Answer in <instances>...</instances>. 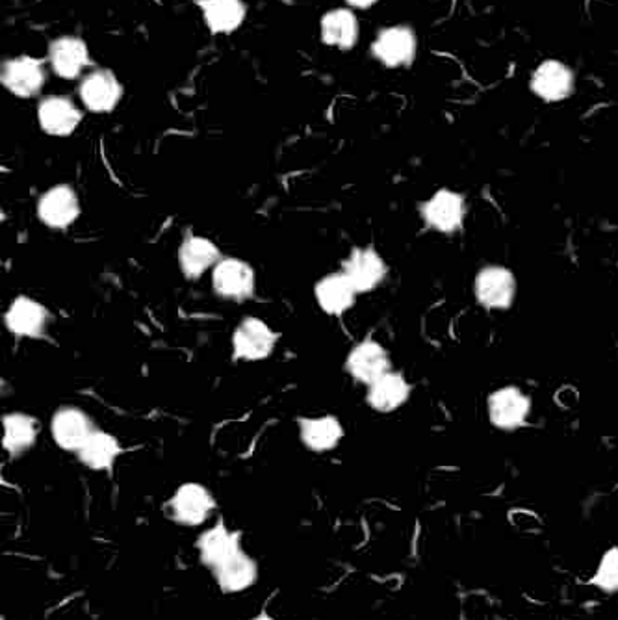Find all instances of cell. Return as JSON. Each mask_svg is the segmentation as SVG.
Masks as SVG:
<instances>
[{"mask_svg":"<svg viewBox=\"0 0 618 620\" xmlns=\"http://www.w3.org/2000/svg\"><path fill=\"white\" fill-rule=\"evenodd\" d=\"M279 342V335L264 319L247 316L240 319L234 329L231 344L233 356L242 363H258L273 353Z\"/></svg>","mask_w":618,"mask_h":620,"instance_id":"cell-2","label":"cell"},{"mask_svg":"<svg viewBox=\"0 0 618 620\" xmlns=\"http://www.w3.org/2000/svg\"><path fill=\"white\" fill-rule=\"evenodd\" d=\"M340 271L348 277L357 294H368L383 284L388 273V266L380 251H375L374 247L364 246L349 251Z\"/></svg>","mask_w":618,"mask_h":620,"instance_id":"cell-9","label":"cell"},{"mask_svg":"<svg viewBox=\"0 0 618 620\" xmlns=\"http://www.w3.org/2000/svg\"><path fill=\"white\" fill-rule=\"evenodd\" d=\"M516 277L505 266H485L474 279V295L489 311H508L516 300Z\"/></svg>","mask_w":618,"mask_h":620,"instance_id":"cell-5","label":"cell"},{"mask_svg":"<svg viewBox=\"0 0 618 620\" xmlns=\"http://www.w3.org/2000/svg\"><path fill=\"white\" fill-rule=\"evenodd\" d=\"M244 534L240 529H231L225 520L220 518L214 526L205 529L196 541L197 558L205 569L218 571L234 553L242 550Z\"/></svg>","mask_w":618,"mask_h":620,"instance_id":"cell-7","label":"cell"},{"mask_svg":"<svg viewBox=\"0 0 618 620\" xmlns=\"http://www.w3.org/2000/svg\"><path fill=\"white\" fill-rule=\"evenodd\" d=\"M359 19L349 8H337L319 21V36L327 47L351 50L359 42Z\"/></svg>","mask_w":618,"mask_h":620,"instance_id":"cell-25","label":"cell"},{"mask_svg":"<svg viewBox=\"0 0 618 620\" xmlns=\"http://www.w3.org/2000/svg\"><path fill=\"white\" fill-rule=\"evenodd\" d=\"M343 370L357 383H362L368 387L393 370V361H390L388 351L380 342L366 338L349 350Z\"/></svg>","mask_w":618,"mask_h":620,"instance_id":"cell-11","label":"cell"},{"mask_svg":"<svg viewBox=\"0 0 618 620\" xmlns=\"http://www.w3.org/2000/svg\"><path fill=\"white\" fill-rule=\"evenodd\" d=\"M39 422L26 412H8L2 417V448L18 459L36 444Z\"/></svg>","mask_w":618,"mask_h":620,"instance_id":"cell-26","label":"cell"},{"mask_svg":"<svg viewBox=\"0 0 618 620\" xmlns=\"http://www.w3.org/2000/svg\"><path fill=\"white\" fill-rule=\"evenodd\" d=\"M357 295H359L357 290L342 271L322 277L314 286V300L318 303V307L335 318H340L353 308Z\"/></svg>","mask_w":618,"mask_h":620,"instance_id":"cell-20","label":"cell"},{"mask_svg":"<svg viewBox=\"0 0 618 620\" xmlns=\"http://www.w3.org/2000/svg\"><path fill=\"white\" fill-rule=\"evenodd\" d=\"M412 387L407 377L399 372L390 370L388 374L380 377L377 382L366 387V403L375 412H394L409 401Z\"/></svg>","mask_w":618,"mask_h":620,"instance_id":"cell-23","label":"cell"},{"mask_svg":"<svg viewBox=\"0 0 618 620\" xmlns=\"http://www.w3.org/2000/svg\"><path fill=\"white\" fill-rule=\"evenodd\" d=\"M50 68L60 79H79L90 66V52L84 39L74 36H61L49 47Z\"/></svg>","mask_w":618,"mask_h":620,"instance_id":"cell-22","label":"cell"},{"mask_svg":"<svg viewBox=\"0 0 618 620\" xmlns=\"http://www.w3.org/2000/svg\"><path fill=\"white\" fill-rule=\"evenodd\" d=\"M349 7L359 8V10H366V8H372L377 4L380 0H346Z\"/></svg>","mask_w":618,"mask_h":620,"instance_id":"cell-29","label":"cell"},{"mask_svg":"<svg viewBox=\"0 0 618 620\" xmlns=\"http://www.w3.org/2000/svg\"><path fill=\"white\" fill-rule=\"evenodd\" d=\"M125 454L121 443L116 436L103 430L93 431L84 446L80 448L79 461L93 472H114L116 463Z\"/></svg>","mask_w":618,"mask_h":620,"instance_id":"cell-24","label":"cell"},{"mask_svg":"<svg viewBox=\"0 0 618 620\" xmlns=\"http://www.w3.org/2000/svg\"><path fill=\"white\" fill-rule=\"evenodd\" d=\"M80 121H82V112L69 97L50 95L42 98L37 105V124L45 134L66 138L73 134Z\"/></svg>","mask_w":618,"mask_h":620,"instance_id":"cell-17","label":"cell"},{"mask_svg":"<svg viewBox=\"0 0 618 620\" xmlns=\"http://www.w3.org/2000/svg\"><path fill=\"white\" fill-rule=\"evenodd\" d=\"M249 620H277L276 617H271L270 613H268V611H260V613L255 615V617H252V619Z\"/></svg>","mask_w":618,"mask_h":620,"instance_id":"cell-30","label":"cell"},{"mask_svg":"<svg viewBox=\"0 0 618 620\" xmlns=\"http://www.w3.org/2000/svg\"><path fill=\"white\" fill-rule=\"evenodd\" d=\"M210 283L215 295L226 302L242 303L255 295V271L252 265L242 258H221L210 271Z\"/></svg>","mask_w":618,"mask_h":620,"instance_id":"cell-3","label":"cell"},{"mask_svg":"<svg viewBox=\"0 0 618 620\" xmlns=\"http://www.w3.org/2000/svg\"><path fill=\"white\" fill-rule=\"evenodd\" d=\"M80 98L88 110L106 114L119 105L123 97L121 82L108 69H97L88 73L80 82Z\"/></svg>","mask_w":618,"mask_h":620,"instance_id":"cell-16","label":"cell"},{"mask_svg":"<svg viewBox=\"0 0 618 620\" xmlns=\"http://www.w3.org/2000/svg\"><path fill=\"white\" fill-rule=\"evenodd\" d=\"M212 576L223 595H240L257 584L260 569H258L257 559L242 548L218 571L212 572Z\"/></svg>","mask_w":618,"mask_h":620,"instance_id":"cell-19","label":"cell"},{"mask_svg":"<svg viewBox=\"0 0 618 620\" xmlns=\"http://www.w3.org/2000/svg\"><path fill=\"white\" fill-rule=\"evenodd\" d=\"M588 585L606 595H618V547L607 548L588 580Z\"/></svg>","mask_w":618,"mask_h":620,"instance_id":"cell-28","label":"cell"},{"mask_svg":"<svg viewBox=\"0 0 618 620\" xmlns=\"http://www.w3.org/2000/svg\"><path fill=\"white\" fill-rule=\"evenodd\" d=\"M92 418L79 407H60L50 418V436L58 448L79 454L93 431Z\"/></svg>","mask_w":618,"mask_h":620,"instance_id":"cell-13","label":"cell"},{"mask_svg":"<svg viewBox=\"0 0 618 620\" xmlns=\"http://www.w3.org/2000/svg\"><path fill=\"white\" fill-rule=\"evenodd\" d=\"M418 52L417 32L409 25L386 26L375 36L372 55L385 68H409Z\"/></svg>","mask_w":618,"mask_h":620,"instance_id":"cell-6","label":"cell"},{"mask_svg":"<svg viewBox=\"0 0 618 620\" xmlns=\"http://www.w3.org/2000/svg\"><path fill=\"white\" fill-rule=\"evenodd\" d=\"M4 324L13 337L44 338L50 326L49 308L28 295H18L7 308Z\"/></svg>","mask_w":618,"mask_h":620,"instance_id":"cell-14","label":"cell"},{"mask_svg":"<svg viewBox=\"0 0 618 620\" xmlns=\"http://www.w3.org/2000/svg\"><path fill=\"white\" fill-rule=\"evenodd\" d=\"M178 268L183 271L186 279L196 281L205 276L207 271L214 270V266L220 262V247L214 242L205 236L188 234L178 246Z\"/></svg>","mask_w":618,"mask_h":620,"instance_id":"cell-18","label":"cell"},{"mask_svg":"<svg viewBox=\"0 0 618 620\" xmlns=\"http://www.w3.org/2000/svg\"><path fill=\"white\" fill-rule=\"evenodd\" d=\"M420 210L428 227L441 234H455L465 223L466 199L459 191L442 188L425 199Z\"/></svg>","mask_w":618,"mask_h":620,"instance_id":"cell-8","label":"cell"},{"mask_svg":"<svg viewBox=\"0 0 618 620\" xmlns=\"http://www.w3.org/2000/svg\"><path fill=\"white\" fill-rule=\"evenodd\" d=\"M300 441L314 454H327L342 443L343 428L340 420L331 414L306 417L298 420Z\"/></svg>","mask_w":618,"mask_h":620,"instance_id":"cell-21","label":"cell"},{"mask_svg":"<svg viewBox=\"0 0 618 620\" xmlns=\"http://www.w3.org/2000/svg\"><path fill=\"white\" fill-rule=\"evenodd\" d=\"M0 80H2V86L15 97H36L37 93L44 90V63L31 56H18L2 63Z\"/></svg>","mask_w":618,"mask_h":620,"instance_id":"cell-15","label":"cell"},{"mask_svg":"<svg viewBox=\"0 0 618 620\" xmlns=\"http://www.w3.org/2000/svg\"><path fill=\"white\" fill-rule=\"evenodd\" d=\"M212 34H233L247 15L244 0H196Z\"/></svg>","mask_w":618,"mask_h":620,"instance_id":"cell-27","label":"cell"},{"mask_svg":"<svg viewBox=\"0 0 618 620\" xmlns=\"http://www.w3.org/2000/svg\"><path fill=\"white\" fill-rule=\"evenodd\" d=\"M36 214L39 222L55 231L71 227L80 215V203L73 186L56 185L37 199Z\"/></svg>","mask_w":618,"mask_h":620,"instance_id":"cell-12","label":"cell"},{"mask_svg":"<svg viewBox=\"0 0 618 620\" xmlns=\"http://www.w3.org/2000/svg\"><path fill=\"white\" fill-rule=\"evenodd\" d=\"M218 510L214 494L196 481L178 486L164 504L167 520L183 528H199Z\"/></svg>","mask_w":618,"mask_h":620,"instance_id":"cell-1","label":"cell"},{"mask_svg":"<svg viewBox=\"0 0 618 620\" xmlns=\"http://www.w3.org/2000/svg\"><path fill=\"white\" fill-rule=\"evenodd\" d=\"M529 90L546 103H561L575 90L574 69L569 63L550 58L540 62L529 79Z\"/></svg>","mask_w":618,"mask_h":620,"instance_id":"cell-10","label":"cell"},{"mask_svg":"<svg viewBox=\"0 0 618 620\" xmlns=\"http://www.w3.org/2000/svg\"><path fill=\"white\" fill-rule=\"evenodd\" d=\"M490 424L500 431H516L527 424L532 414V398L514 385L497 388L487 399Z\"/></svg>","mask_w":618,"mask_h":620,"instance_id":"cell-4","label":"cell"}]
</instances>
